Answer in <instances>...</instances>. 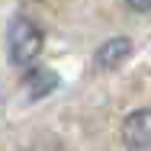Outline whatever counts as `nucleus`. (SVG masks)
Returning <instances> with one entry per match:
<instances>
[{
    "label": "nucleus",
    "instance_id": "f257e3e1",
    "mask_svg": "<svg viewBox=\"0 0 151 151\" xmlns=\"http://www.w3.org/2000/svg\"><path fill=\"white\" fill-rule=\"evenodd\" d=\"M39 52H42V32L35 29V23L26 19V16L13 19V26H10V58L16 64H29Z\"/></svg>",
    "mask_w": 151,
    "mask_h": 151
},
{
    "label": "nucleus",
    "instance_id": "f03ea898",
    "mask_svg": "<svg viewBox=\"0 0 151 151\" xmlns=\"http://www.w3.org/2000/svg\"><path fill=\"white\" fill-rule=\"evenodd\" d=\"M122 142L129 151H151V109H138L125 119Z\"/></svg>",
    "mask_w": 151,
    "mask_h": 151
},
{
    "label": "nucleus",
    "instance_id": "7ed1b4c3",
    "mask_svg": "<svg viewBox=\"0 0 151 151\" xmlns=\"http://www.w3.org/2000/svg\"><path fill=\"white\" fill-rule=\"evenodd\" d=\"M129 52H132V42L129 39H113V42H106L100 52H96V68H116L119 61L129 58Z\"/></svg>",
    "mask_w": 151,
    "mask_h": 151
},
{
    "label": "nucleus",
    "instance_id": "20e7f679",
    "mask_svg": "<svg viewBox=\"0 0 151 151\" xmlns=\"http://www.w3.org/2000/svg\"><path fill=\"white\" fill-rule=\"evenodd\" d=\"M55 87V77H52V71H32V77H29V90L32 96H39V93H48Z\"/></svg>",
    "mask_w": 151,
    "mask_h": 151
},
{
    "label": "nucleus",
    "instance_id": "39448f33",
    "mask_svg": "<svg viewBox=\"0 0 151 151\" xmlns=\"http://www.w3.org/2000/svg\"><path fill=\"white\" fill-rule=\"evenodd\" d=\"M129 6L138 10V13H145V10H151V0H129Z\"/></svg>",
    "mask_w": 151,
    "mask_h": 151
}]
</instances>
